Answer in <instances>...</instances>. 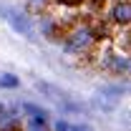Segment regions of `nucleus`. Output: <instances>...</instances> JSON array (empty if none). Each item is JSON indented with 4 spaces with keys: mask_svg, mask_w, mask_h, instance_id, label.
I'll return each instance as SVG.
<instances>
[{
    "mask_svg": "<svg viewBox=\"0 0 131 131\" xmlns=\"http://www.w3.org/2000/svg\"><path fill=\"white\" fill-rule=\"evenodd\" d=\"M63 5H76V3H81V0H61Z\"/></svg>",
    "mask_w": 131,
    "mask_h": 131,
    "instance_id": "6e6552de",
    "label": "nucleus"
},
{
    "mask_svg": "<svg viewBox=\"0 0 131 131\" xmlns=\"http://www.w3.org/2000/svg\"><path fill=\"white\" fill-rule=\"evenodd\" d=\"M43 124H46V121H40V118H28V129L25 131H46Z\"/></svg>",
    "mask_w": 131,
    "mask_h": 131,
    "instance_id": "39448f33",
    "label": "nucleus"
},
{
    "mask_svg": "<svg viewBox=\"0 0 131 131\" xmlns=\"http://www.w3.org/2000/svg\"><path fill=\"white\" fill-rule=\"evenodd\" d=\"M3 15L8 18V23L13 25V30H15V33L25 35V38H33L30 23H28V18L23 15V13H18V10H13V8H5V10H3Z\"/></svg>",
    "mask_w": 131,
    "mask_h": 131,
    "instance_id": "f257e3e1",
    "label": "nucleus"
},
{
    "mask_svg": "<svg viewBox=\"0 0 131 131\" xmlns=\"http://www.w3.org/2000/svg\"><path fill=\"white\" fill-rule=\"evenodd\" d=\"M114 18L118 23H129L131 20V5L129 3H116L114 5Z\"/></svg>",
    "mask_w": 131,
    "mask_h": 131,
    "instance_id": "7ed1b4c3",
    "label": "nucleus"
},
{
    "mask_svg": "<svg viewBox=\"0 0 131 131\" xmlns=\"http://www.w3.org/2000/svg\"><path fill=\"white\" fill-rule=\"evenodd\" d=\"M40 5H43V0H30V8H33V10H40Z\"/></svg>",
    "mask_w": 131,
    "mask_h": 131,
    "instance_id": "0eeeda50",
    "label": "nucleus"
},
{
    "mask_svg": "<svg viewBox=\"0 0 131 131\" xmlns=\"http://www.w3.org/2000/svg\"><path fill=\"white\" fill-rule=\"evenodd\" d=\"M114 71H131V61H114Z\"/></svg>",
    "mask_w": 131,
    "mask_h": 131,
    "instance_id": "423d86ee",
    "label": "nucleus"
},
{
    "mask_svg": "<svg viewBox=\"0 0 131 131\" xmlns=\"http://www.w3.org/2000/svg\"><path fill=\"white\" fill-rule=\"evenodd\" d=\"M88 43H91V30L88 28H78L66 40V48L68 50H81V48H88Z\"/></svg>",
    "mask_w": 131,
    "mask_h": 131,
    "instance_id": "f03ea898",
    "label": "nucleus"
},
{
    "mask_svg": "<svg viewBox=\"0 0 131 131\" xmlns=\"http://www.w3.org/2000/svg\"><path fill=\"white\" fill-rule=\"evenodd\" d=\"M15 86H18L15 76H10V73H3L0 76V88H15Z\"/></svg>",
    "mask_w": 131,
    "mask_h": 131,
    "instance_id": "20e7f679",
    "label": "nucleus"
}]
</instances>
